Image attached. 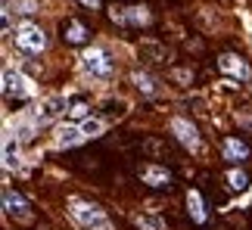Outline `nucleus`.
<instances>
[{"label":"nucleus","mask_w":252,"mask_h":230,"mask_svg":"<svg viewBox=\"0 0 252 230\" xmlns=\"http://www.w3.org/2000/svg\"><path fill=\"white\" fill-rule=\"evenodd\" d=\"M16 47H19L22 53H41L44 47H47L44 28L34 25V22H22V25L16 28Z\"/></svg>","instance_id":"f257e3e1"},{"label":"nucleus","mask_w":252,"mask_h":230,"mask_svg":"<svg viewBox=\"0 0 252 230\" xmlns=\"http://www.w3.org/2000/svg\"><path fill=\"white\" fill-rule=\"evenodd\" d=\"M84 69L91 72V75H96V78H109L112 75V59H109V53L103 50V47H91V50H84Z\"/></svg>","instance_id":"f03ea898"},{"label":"nucleus","mask_w":252,"mask_h":230,"mask_svg":"<svg viewBox=\"0 0 252 230\" xmlns=\"http://www.w3.org/2000/svg\"><path fill=\"white\" fill-rule=\"evenodd\" d=\"M137 174H140L143 184L153 187V190H168V187H171V180H174V177H171V171H168L165 165H156V162H143Z\"/></svg>","instance_id":"7ed1b4c3"},{"label":"nucleus","mask_w":252,"mask_h":230,"mask_svg":"<svg viewBox=\"0 0 252 230\" xmlns=\"http://www.w3.org/2000/svg\"><path fill=\"white\" fill-rule=\"evenodd\" d=\"M72 218L78 224L84 227H96V224H106V215H103V208L100 205H94V202H84V199H72Z\"/></svg>","instance_id":"20e7f679"},{"label":"nucleus","mask_w":252,"mask_h":230,"mask_svg":"<svg viewBox=\"0 0 252 230\" xmlns=\"http://www.w3.org/2000/svg\"><path fill=\"white\" fill-rule=\"evenodd\" d=\"M171 134L178 137L181 146H187V149H199V131H196V124H193V121L181 118V115H174V118H171Z\"/></svg>","instance_id":"39448f33"},{"label":"nucleus","mask_w":252,"mask_h":230,"mask_svg":"<svg viewBox=\"0 0 252 230\" xmlns=\"http://www.w3.org/2000/svg\"><path fill=\"white\" fill-rule=\"evenodd\" d=\"M218 69L224 72V75H230V78H237V81H249V78H252L249 62L240 59L237 53H221V56H218Z\"/></svg>","instance_id":"423d86ee"},{"label":"nucleus","mask_w":252,"mask_h":230,"mask_svg":"<svg viewBox=\"0 0 252 230\" xmlns=\"http://www.w3.org/2000/svg\"><path fill=\"white\" fill-rule=\"evenodd\" d=\"M3 93H6V97H16V100H28V97H32V84H28V78L22 72L6 69L3 72Z\"/></svg>","instance_id":"0eeeda50"},{"label":"nucleus","mask_w":252,"mask_h":230,"mask_svg":"<svg viewBox=\"0 0 252 230\" xmlns=\"http://www.w3.org/2000/svg\"><path fill=\"white\" fill-rule=\"evenodd\" d=\"M3 205H6V215H13L16 221H32V212H28V202L22 193L3 187Z\"/></svg>","instance_id":"6e6552de"},{"label":"nucleus","mask_w":252,"mask_h":230,"mask_svg":"<svg viewBox=\"0 0 252 230\" xmlns=\"http://www.w3.org/2000/svg\"><path fill=\"white\" fill-rule=\"evenodd\" d=\"M221 156H224L230 165L246 162V159H249V143L240 140V137H224V140H221Z\"/></svg>","instance_id":"1a4fd4ad"},{"label":"nucleus","mask_w":252,"mask_h":230,"mask_svg":"<svg viewBox=\"0 0 252 230\" xmlns=\"http://www.w3.org/2000/svg\"><path fill=\"white\" fill-rule=\"evenodd\" d=\"M65 109H69V103H65V97H53V100H44L41 106H37V112H34V121L47 124V121H53L56 115H63Z\"/></svg>","instance_id":"9d476101"},{"label":"nucleus","mask_w":252,"mask_h":230,"mask_svg":"<svg viewBox=\"0 0 252 230\" xmlns=\"http://www.w3.org/2000/svg\"><path fill=\"white\" fill-rule=\"evenodd\" d=\"M187 215L193 224H206L209 212H206V199H202L199 190H187Z\"/></svg>","instance_id":"9b49d317"},{"label":"nucleus","mask_w":252,"mask_h":230,"mask_svg":"<svg viewBox=\"0 0 252 230\" xmlns=\"http://www.w3.org/2000/svg\"><path fill=\"white\" fill-rule=\"evenodd\" d=\"M63 41L65 44H75V47L87 44V28H84V22H78V19H65V22H63Z\"/></svg>","instance_id":"f8f14e48"},{"label":"nucleus","mask_w":252,"mask_h":230,"mask_svg":"<svg viewBox=\"0 0 252 230\" xmlns=\"http://www.w3.org/2000/svg\"><path fill=\"white\" fill-rule=\"evenodd\" d=\"M103 131H106V121H103V118H84V121H81V134H84V140H96Z\"/></svg>","instance_id":"ddd939ff"},{"label":"nucleus","mask_w":252,"mask_h":230,"mask_svg":"<svg viewBox=\"0 0 252 230\" xmlns=\"http://www.w3.org/2000/svg\"><path fill=\"white\" fill-rule=\"evenodd\" d=\"M81 140H84V134H81V128H75V124H65L60 131V146H78Z\"/></svg>","instance_id":"4468645a"},{"label":"nucleus","mask_w":252,"mask_h":230,"mask_svg":"<svg viewBox=\"0 0 252 230\" xmlns=\"http://www.w3.org/2000/svg\"><path fill=\"white\" fill-rule=\"evenodd\" d=\"M227 187H230V190H246V187H249V174H246V171L230 168V171H227Z\"/></svg>","instance_id":"2eb2a0df"},{"label":"nucleus","mask_w":252,"mask_h":230,"mask_svg":"<svg viewBox=\"0 0 252 230\" xmlns=\"http://www.w3.org/2000/svg\"><path fill=\"white\" fill-rule=\"evenodd\" d=\"M131 78H134V84H137V87L147 93V97H153V93H156V84H153V78H150L147 72H134Z\"/></svg>","instance_id":"dca6fc26"},{"label":"nucleus","mask_w":252,"mask_h":230,"mask_svg":"<svg viewBox=\"0 0 252 230\" xmlns=\"http://www.w3.org/2000/svg\"><path fill=\"white\" fill-rule=\"evenodd\" d=\"M134 224H137L140 230H165V224H162L159 218H150V215H137V218H134Z\"/></svg>","instance_id":"f3484780"},{"label":"nucleus","mask_w":252,"mask_h":230,"mask_svg":"<svg viewBox=\"0 0 252 230\" xmlns=\"http://www.w3.org/2000/svg\"><path fill=\"white\" fill-rule=\"evenodd\" d=\"M125 16H128V22H134V25H147L150 22V13H143V6H131Z\"/></svg>","instance_id":"a211bd4d"},{"label":"nucleus","mask_w":252,"mask_h":230,"mask_svg":"<svg viewBox=\"0 0 252 230\" xmlns=\"http://www.w3.org/2000/svg\"><path fill=\"white\" fill-rule=\"evenodd\" d=\"M19 162V146H13V140H6V168H13Z\"/></svg>","instance_id":"6ab92c4d"},{"label":"nucleus","mask_w":252,"mask_h":230,"mask_svg":"<svg viewBox=\"0 0 252 230\" xmlns=\"http://www.w3.org/2000/svg\"><path fill=\"white\" fill-rule=\"evenodd\" d=\"M69 115H72V118H87V103H72Z\"/></svg>","instance_id":"aec40b11"},{"label":"nucleus","mask_w":252,"mask_h":230,"mask_svg":"<svg viewBox=\"0 0 252 230\" xmlns=\"http://www.w3.org/2000/svg\"><path fill=\"white\" fill-rule=\"evenodd\" d=\"M78 3H84V6H91V9H100V0H78Z\"/></svg>","instance_id":"412c9836"}]
</instances>
